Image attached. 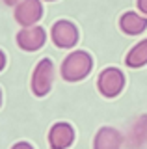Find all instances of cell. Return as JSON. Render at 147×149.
<instances>
[{
    "instance_id": "3",
    "label": "cell",
    "mask_w": 147,
    "mask_h": 149,
    "mask_svg": "<svg viewBox=\"0 0 147 149\" xmlns=\"http://www.w3.org/2000/svg\"><path fill=\"white\" fill-rule=\"evenodd\" d=\"M125 86V77L116 67H108L99 74V90L104 97H116Z\"/></svg>"
},
{
    "instance_id": "8",
    "label": "cell",
    "mask_w": 147,
    "mask_h": 149,
    "mask_svg": "<svg viewBox=\"0 0 147 149\" xmlns=\"http://www.w3.org/2000/svg\"><path fill=\"white\" fill-rule=\"evenodd\" d=\"M119 26H121V30L125 32V34L138 36V34H141V32L147 28V19L138 15V13H134V11H128V13H125V15L121 17Z\"/></svg>"
},
{
    "instance_id": "9",
    "label": "cell",
    "mask_w": 147,
    "mask_h": 149,
    "mask_svg": "<svg viewBox=\"0 0 147 149\" xmlns=\"http://www.w3.org/2000/svg\"><path fill=\"white\" fill-rule=\"evenodd\" d=\"M121 147V134L116 129L104 127L95 136V149H119Z\"/></svg>"
},
{
    "instance_id": "11",
    "label": "cell",
    "mask_w": 147,
    "mask_h": 149,
    "mask_svg": "<svg viewBox=\"0 0 147 149\" xmlns=\"http://www.w3.org/2000/svg\"><path fill=\"white\" fill-rule=\"evenodd\" d=\"M125 63L128 67H132V69H138V67H141V65L147 63V39L140 41V43L127 54Z\"/></svg>"
},
{
    "instance_id": "17",
    "label": "cell",
    "mask_w": 147,
    "mask_h": 149,
    "mask_svg": "<svg viewBox=\"0 0 147 149\" xmlns=\"http://www.w3.org/2000/svg\"><path fill=\"white\" fill-rule=\"evenodd\" d=\"M49 2H52V0H49Z\"/></svg>"
},
{
    "instance_id": "7",
    "label": "cell",
    "mask_w": 147,
    "mask_h": 149,
    "mask_svg": "<svg viewBox=\"0 0 147 149\" xmlns=\"http://www.w3.org/2000/svg\"><path fill=\"white\" fill-rule=\"evenodd\" d=\"M73 138H75V132H73L71 125L67 123H58L50 129L49 132V143L52 149H65L73 143Z\"/></svg>"
},
{
    "instance_id": "10",
    "label": "cell",
    "mask_w": 147,
    "mask_h": 149,
    "mask_svg": "<svg viewBox=\"0 0 147 149\" xmlns=\"http://www.w3.org/2000/svg\"><path fill=\"white\" fill-rule=\"evenodd\" d=\"M128 143L132 149H140L147 146V116H141L140 119L132 125L130 136H128Z\"/></svg>"
},
{
    "instance_id": "15",
    "label": "cell",
    "mask_w": 147,
    "mask_h": 149,
    "mask_svg": "<svg viewBox=\"0 0 147 149\" xmlns=\"http://www.w3.org/2000/svg\"><path fill=\"white\" fill-rule=\"evenodd\" d=\"M4 2H6V4H8V6H13V4H19V2H21V0H4Z\"/></svg>"
},
{
    "instance_id": "16",
    "label": "cell",
    "mask_w": 147,
    "mask_h": 149,
    "mask_svg": "<svg viewBox=\"0 0 147 149\" xmlns=\"http://www.w3.org/2000/svg\"><path fill=\"white\" fill-rule=\"evenodd\" d=\"M0 102H2V91H0Z\"/></svg>"
},
{
    "instance_id": "14",
    "label": "cell",
    "mask_w": 147,
    "mask_h": 149,
    "mask_svg": "<svg viewBox=\"0 0 147 149\" xmlns=\"http://www.w3.org/2000/svg\"><path fill=\"white\" fill-rule=\"evenodd\" d=\"M4 67H6V54L0 50V71H2Z\"/></svg>"
},
{
    "instance_id": "12",
    "label": "cell",
    "mask_w": 147,
    "mask_h": 149,
    "mask_svg": "<svg viewBox=\"0 0 147 149\" xmlns=\"http://www.w3.org/2000/svg\"><path fill=\"white\" fill-rule=\"evenodd\" d=\"M138 9H140L144 15H147V0H138Z\"/></svg>"
},
{
    "instance_id": "13",
    "label": "cell",
    "mask_w": 147,
    "mask_h": 149,
    "mask_svg": "<svg viewBox=\"0 0 147 149\" xmlns=\"http://www.w3.org/2000/svg\"><path fill=\"white\" fill-rule=\"evenodd\" d=\"M13 149H34L30 146V143H24V142H21V143H15V146H13Z\"/></svg>"
},
{
    "instance_id": "1",
    "label": "cell",
    "mask_w": 147,
    "mask_h": 149,
    "mask_svg": "<svg viewBox=\"0 0 147 149\" xmlns=\"http://www.w3.org/2000/svg\"><path fill=\"white\" fill-rule=\"evenodd\" d=\"M91 56L84 50H76V52L69 54L65 60H63L62 65V77L65 78L67 82H78L84 77H88L91 71Z\"/></svg>"
},
{
    "instance_id": "5",
    "label": "cell",
    "mask_w": 147,
    "mask_h": 149,
    "mask_svg": "<svg viewBox=\"0 0 147 149\" xmlns=\"http://www.w3.org/2000/svg\"><path fill=\"white\" fill-rule=\"evenodd\" d=\"M52 41L54 45H58L60 49H71L78 41V30L73 22L69 21H58L52 26Z\"/></svg>"
},
{
    "instance_id": "4",
    "label": "cell",
    "mask_w": 147,
    "mask_h": 149,
    "mask_svg": "<svg viewBox=\"0 0 147 149\" xmlns=\"http://www.w3.org/2000/svg\"><path fill=\"white\" fill-rule=\"evenodd\" d=\"M43 15V6L39 0H21L15 8V19L22 26H35Z\"/></svg>"
},
{
    "instance_id": "6",
    "label": "cell",
    "mask_w": 147,
    "mask_h": 149,
    "mask_svg": "<svg viewBox=\"0 0 147 149\" xmlns=\"http://www.w3.org/2000/svg\"><path fill=\"white\" fill-rule=\"evenodd\" d=\"M45 30L41 26H26L17 34V43L22 50H28V52H34V50L41 49L45 45Z\"/></svg>"
},
{
    "instance_id": "2",
    "label": "cell",
    "mask_w": 147,
    "mask_h": 149,
    "mask_svg": "<svg viewBox=\"0 0 147 149\" xmlns=\"http://www.w3.org/2000/svg\"><path fill=\"white\" fill-rule=\"evenodd\" d=\"M52 78H54V65L49 58L41 60L37 63L34 71V77H32V90L37 97L47 95L52 88Z\"/></svg>"
}]
</instances>
